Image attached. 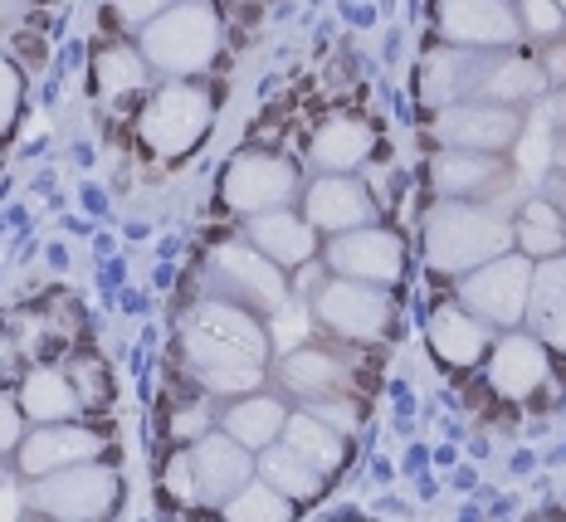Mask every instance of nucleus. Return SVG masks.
<instances>
[{
	"label": "nucleus",
	"mask_w": 566,
	"mask_h": 522,
	"mask_svg": "<svg viewBox=\"0 0 566 522\" xmlns=\"http://www.w3.org/2000/svg\"><path fill=\"white\" fill-rule=\"evenodd\" d=\"M547 200L562 210V220H566V176H552L547 181Z\"/></svg>",
	"instance_id": "79ce46f5"
},
{
	"label": "nucleus",
	"mask_w": 566,
	"mask_h": 522,
	"mask_svg": "<svg viewBox=\"0 0 566 522\" xmlns=\"http://www.w3.org/2000/svg\"><path fill=\"white\" fill-rule=\"evenodd\" d=\"M147 74H151V64L137 50H108V54H98V88L108 93V98H117V93H127V88H142Z\"/></svg>",
	"instance_id": "c85d7f7f"
},
{
	"label": "nucleus",
	"mask_w": 566,
	"mask_h": 522,
	"mask_svg": "<svg viewBox=\"0 0 566 522\" xmlns=\"http://www.w3.org/2000/svg\"><path fill=\"white\" fill-rule=\"evenodd\" d=\"M527 289H533V259L527 254H499L489 264L459 274V303L479 313L493 327H517L527 317Z\"/></svg>",
	"instance_id": "423d86ee"
},
{
	"label": "nucleus",
	"mask_w": 566,
	"mask_h": 522,
	"mask_svg": "<svg viewBox=\"0 0 566 522\" xmlns=\"http://www.w3.org/2000/svg\"><path fill=\"white\" fill-rule=\"evenodd\" d=\"M259 473H264L269 483L283 493V498H293V503H308V498L323 493V473H317L313 464H303L298 455H293L289 445H269L264 449V459H259Z\"/></svg>",
	"instance_id": "bb28decb"
},
{
	"label": "nucleus",
	"mask_w": 566,
	"mask_h": 522,
	"mask_svg": "<svg viewBox=\"0 0 566 522\" xmlns=\"http://www.w3.org/2000/svg\"><path fill=\"white\" fill-rule=\"evenodd\" d=\"M210 279L220 283V299L250 307V313H279L293 299L289 283H283V269L254 244H220L210 254Z\"/></svg>",
	"instance_id": "6e6552de"
},
{
	"label": "nucleus",
	"mask_w": 566,
	"mask_h": 522,
	"mask_svg": "<svg viewBox=\"0 0 566 522\" xmlns=\"http://www.w3.org/2000/svg\"><path fill=\"white\" fill-rule=\"evenodd\" d=\"M250 244L264 249L279 269H303L317 254V230L308 216H293L289 206H279L250 216Z\"/></svg>",
	"instance_id": "f3484780"
},
{
	"label": "nucleus",
	"mask_w": 566,
	"mask_h": 522,
	"mask_svg": "<svg viewBox=\"0 0 566 522\" xmlns=\"http://www.w3.org/2000/svg\"><path fill=\"white\" fill-rule=\"evenodd\" d=\"M113 503H117V473L98 464V459L40 473V483H30V508L64 522H98L113 513Z\"/></svg>",
	"instance_id": "39448f33"
},
{
	"label": "nucleus",
	"mask_w": 566,
	"mask_h": 522,
	"mask_svg": "<svg viewBox=\"0 0 566 522\" xmlns=\"http://www.w3.org/2000/svg\"><path fill=\"white\" fill-rule=\"evenodd\" d=\"M552 171H557V176H566V127H562V133H552Z\"/></svg>",
	"instance_id": "a19ab883"
},
{
	"label": "nucleus",
	"mask_w": 566,
	"mask_h": 522,
	"mask_svg": "<svg viewBox=\"0 0 566 522\" xmlns=\"http://www.w3.org/2000/svg\"><path fill=\"white\" fill-rule=\"evenodd\" d=\"M327 264L342 279H361V283H396L406 274V249H400V234L381 230V225H361V230L333 234L327 244Z\"/></svg>",
	"instance_id": "f8f14e48"
},
{
	"label": "nucleus",
	"mask_w": 566,
	"mask_h": 522,
	"mask_svg": "<svg viewBox=\"0 0 566 522\" xmlns=\"http://www.w3.org/2000/svg\"><path fill=\"white\" fill-rule=\"evenodd\" d=\"M489 386L499 390L503 400H527L537 396L542 382L552 376V357H547V342L537 332H513V337H499L489 347Z\"/></svg>",
	"instance_id": "4468645a"
},
{
	"label": "nucleus",
	"mask_w": 566,
	"mask_h": 522,
	"mask_svg": "<svg viewBox=\"0 0 566 522\" xmlns=\"http://www.w3.org/2000/svg\"><path fill=\"white\" fill-rule=\"evenodd\" d=\"M527 327L537 332L542 342H547V347H557V352H566V289L557 293V299H552L547 307H537V313H527L523 317Z\"/></svg>",
	"instance_id": "7c9ffc66"
},
{
	"label": "nucleus",
	"mask_w": 566,
	"mask_h": 522,
	"mask_svg": "<svg viewBox=\"0 0 566 522\" xmlns=\"http://www.w3.org/2000/svg\"><path fill=\"white\" fill-rule=\"evenodd\" d=\"M517 25L527 34H542V40H562L566 10L562 0H517Z\"/></svg>",
	"instance_id": "c756f323"
},
{
	"label": "nucleus",
	"mask_w": 566,
	"mask_h": 522,
	"mask_svg": "<svg viewBox=\"0 0 566 522\" xmlns=\"http://www.w3.org/2000/svg\"><path fill=\"white\" fill-rule=\"evenodd\" d=\"M20 93H25V83H20L15 64H10V59H0V133H10V123H15Z\"/></svg>",
	"instance_id": "473e14b6"
},
{
	"label": "nucleus",
	"mask_w": 566,
	"mask_h": 522,
	"mask_svg": "<svg viewBox=\"0 0 566 522\" xmlns=\"http://www.w3.org/2000/svg\"><path fill=\"white\" fill-rule=\"evenodd\" d=\"M69 382H74V390H78V400H84V406H98V400H103V376H98V366H93V362H74V376H69Z\"/></svg>",
	"instance_id": "c9c22d12"
},
{
	"label": "nucleus",
	"mask_w": 566,
	"mask_h": 522,
	"mask_svg": "<svg viewBox=\"0 0 566 522\" xmlns=\"http://www.w3.org/2000/svg\"><path fill=\"white\" fill-rule=\"evenodd\" d=\"M317 327H327L342 342H376L391 327V293L381 283H361V279H333L317 289L313 299Z\"/></svg>",
	"instance_id": "0eeeda50"
},
{
	"label": "nucleus",
	"mask_w": 566,
	"mask_h": 522,
	"mask_svg": "<svg viewBox=\"0 0 566 522\" xmlns=\"http://www.w3.org/2000/svg\"><path fill=\"white\" fill-rule=\"evenodd\" d=\"M283 445L293 449V455L303 459V464H313L317 473H337L342 469V459H347V445H342V430H333L327 420H317L313 410H303V415H289L283 420V435H279Z\"/></svg>",
	"instance_id": "412c9836"
},
{
	"label": "nucleus",
	"mask_w": 566,
	"mask_h": 522,
	"mask_svg": "<svg viewBox=\"0 0 566 522\" xmlns=\"http://www.w3.org/2000/svg\"><path fill=\"white\" fill-rule=\"evenodd\" d=\"M220 50V20L210 6H167L142 25V59L167 79H196Z\"/></svg>",
	"instance_id": "7ed1b4c3"
},
{
	"label": "nucleus",
	"mask_w": 566,
	"mask_h": 522,
	"mask_svg": "<svg viewBox=\"0 0 566 522\" xmlns=\"http://www.w3.org/2000/svg\"><path fill=\"white\" fill-rule=\"evenodd\" d=\"M20 440H25V410H20V396L0 390V455H6V449H20Z\"/></svg>",
	"instance_id": "2f4dec72"
},
{
	"label": "nucleus",
	"mask_w": 566,
	"mask_h": 522,
	"mask_svg": "<svg viewBox=\"0 0 566 522\" xmlns=\"http://www.w3.org/2000/svg\"><path fill=\"white\" fill-rule=\"evenodd\" d=\"M167 489H171L176 498H186V503H196V479H191V464H186V455L167 469Z\"/></svg>",
	"instance_id": "4c0bfd02"
},
{
	"label": "nucleus",
	"mask_w": 566,
	"mask_h": 522,
	"mask_svg": "<svg viewBox=\"0 0 566 522\" xmlns=\"http://www.w3.org/2000/svg\"><path fill=\"white\" fill-rule=\"evenodd\" d=\"M317 420H327L333 430H342L347 435L352 430V410H347V400H333V396H313V406H308Z\"/></svg>",
	"instance_id": "e433bc0d"
},
{
	"label": "nucleus",
	"mask_w": 566,
	"mask_h": 522,
	"mask_svg": "<svg viewBox=\"0 0 566 522\" xmlns=\"http://www.w3.org/2000/svg\"><path fill=\"white\" fill-rule=\"evenodd\" d=\"M210 127V93L196 88L191 79H176L161 93H151V103L142 108L137 133L157 157H186Z\"/></svg>",
	"instance_id": "20e7f679"
},
{
	"label": "nucleus",
	"mask_w": 566,
	"mask_h": 522,
	"mask_svg": "<svg viewBox=\"0 0 566 522\" xmlns=\"http://www.w3.org/2000/svg\"><path fill=\"white\" fill-rule=\"evenodd\" d=\"M440 34L464 50H509L517 40V10L509 0H440Z\"/></svg>",
	"instance_id": "ddd939ff"
},
{
	"label": "nucleus",
	"mask_w": 566,
	"mask_h": 522,
	"mask_svg": "<svg viewBox=\"0 0 566 522\" xmlns=\"http://www.w3.org/2000/svg\"><path fill=\"white\" fill-rule=\"evenodd\" d=\"M210 430V415H206V406H196V410H186V415H176V435H181L186 445L191 440H200V435Z\"/></svg>",
	"instance_id": "58836bf2"
},
{
	"label": "nucleus",
	"mask_w": 566,
	"mask_h": 522,
	"mask_svg": "<svg viewBox=\"0 0 566 522\" xmlns=\"http://www.w3.org/2000/svg\"><path fill=\"white\" fill-rule=\"evenodd\" d=\"M20 410H25V420H34V425H54V420H74V415L84 410V400H78L69 372L40 366V372H30L25 386H20Z\"/></svg>",
	"instance_id": "4be33fe9"
},
{
	"label": "nucleus",
	"mask_w": 566,
	"mask_h": 522,
	"mask_svg": "<svg viewBox=\"0 0 566 522\" xmlns=\"http://www.w3.org/2000/svg\"><path fill=\"white\" fill-rule=\"evenodd\" d=\"M293 191H298V171L283 157H269V152H244V157H234L226 181H220V200H226L230 210H240V216L289 206Z\"/></svg>",
	"instance_id": "9b49d317"
},
{
	"label": "nucleus",
	"mask_w": 566,
	"mask_h": 522,
	"mask_svg": "<svg viewBox=\"0 0 566 522\" xmlns=\"http://www.w3.org/2000/svg\"><path fill=\"white\" fill-rule=\"evenodd\" d=\"M371 127L357 123V117H337V123H327L323 133L313 137V161L323 166V171H352V166H361L371 157Z\"/></svg>",
	"instance_id": "b1692460"
},
{
	"label": "nucleus",
	"mask_w": 566,
	"mask_h": 522,
	"mask_svg": "<svg viewBox=\"0 0 566 522\" xmlns=\"http://www.w3.org/2000/svg\"><path fill=\"white\" fill-rule=\"evenodd\" d=\"M547 93V74H542L537 59L527 54H493L489 64V79H483V103H537Z\"/></svg>",
	"instance_id": "5701e85b"
},
{
	"label": "nucleus",
	"mask_w": 566,
	"mask_h": 522,
	"mask_svg": "<svg viewBox=\"0 0 566 522\" xmlns=\"http://www.w3.org/2000/svg\"><path fill=\"white\" fill-rule=\"evenodd\" d=\"M167 6H176V0H113V10L127 25H147V20H157Z\"/></svg>",
	"instance_id": "f704fd0d"
},
{
	"label": "nucleus",
	"mask_w": 566,
	"mask_h": 522,
	"mask_svg": "<svg viewBox=\"0 0 566 522\" xmlns=\"http://www.w3.org/2000/svg\"><path fill=\"white\" fill-rule=\"evenodd\" d=\"M303 323H308V317H303V307H293V299H289V303H283L279 313H274V337H269V342H279V347H293V342L308 332Z\"/></svg>",
	"instance_id": "72a5a7b5"
},
{
	"label": "nucleus",
	"mask_w": 566,
	"mask_h": 522,
	"mask_svg": "<svg viewBox=\"0 0 566 522\" xmlns=\"http://www.w3.org/2000/svg\"><path fill=\"white\" fill-rule=\"evenodd\" d=\"M513 244L523 249L533 264H537V259L562 254V249H566V220H562V210L552 206L547 196L527 200L523 216H517V225H513Z\"/></svg>",
	"instance_id": "393cba45"
},
{
	"label": "nucleus",
	"mask_w": 566,
	"mask_h": 522,
	"mask_svg": "<svg viewBox=\"0 0 566 522\" xmlns=\"http://www.w3.org/2000/svg\"><path fill=\"white\" fill-rule=\"evenodd\" d=\"M269 332L259 327L250 307L230 299H206L191 307V317L181 323V352L191 376L216 396H244L264 382L269 362Z\"/></svg>",
	"instance_id": "f257e3e1"
},
{
	"label": "nucleus",
	"mask_w": 566,
	"mask_h": 522,
	"mask_svg": "<svg viewBox=\"0 0 566 522\" xmlns=\"http://www.w3.org/2000/svg\"><path fill=\"white\" fill-rule=\"evenodd\" d=\"M513 249V220L479 200L444 196L424 220V254L440 274H469Z\"/></svg>",
	"instance_id": "f03ea898"
},
{
	"label": "nucleus",
	"mask_w": 566,
	"mask_h": 522,
	"mask_svg": "<svg viewBox=\"0 0 566 522\" xmlns=\"http://www.w3.org/2000/svg\"><path fill=\"white\" fill-rule=\"evenodd\" d=\"M517 133H523V113L513 103H444L440 117H434V137L454 152H509Z\"/></svg>",
	"instance_id": "1a4fd4ad"
},
{
	"label": "nucleus",
	"mask_w": 566,
	"mask_h": 522,
	"mask_svg": "<svg viewBox=\"0 0 566 522\" xmlns=\"http://www.w3.org/2000/svg\"><path fill=\"white\" fill-rule=\"evenodd\" d=\"M303 216L313 220V230H327V234H347V230H361V225L376 220V206L367 196V186L352 181V176H323V181L308 186L303 196Z\"/></svg>",
	"instance_id": "2eb2a0df"
},
{
	"label": "nucleus",
	"mask_w": 566,
	"mask_h": 522,
	"mask_svg": "<svg viewBox=\"0 0 566 522\" xmlns=\"http://www.w3.org/2000/svg\"><path fill=\"white\" fill-rule=\"evenodd\" d=\"M283 420H289V406H283V400L244 390V396H234V406L226 410V435H234V440L244 449H254V455H264V449L283 435Z\"/></svg>",
	"instance_id": "aec40b11"
},
{
	"label": "nucleus",
	"mask_w": 566,
	"mask_h": 522,
	"mask_svg": "<svg viewBox=\"0 0 566 522\" xmlns=\"http://www.w3.org/2000/svg\"><path fill=\"white\" fill-rule=\"evenodd\" d=\"M509 166H503L493 152H444L434 161V191L440 196H454V200H479L489 191H499Z\"/></svg>",
	"instance_id": "6ab92c4d"
},
{
	"label": "nucleus",
	"mask_w": 566,
	"mask_h": 522,
	"mask_svg": "<svg viewBox=\"0 0 566 522\" xmlns=\"http://www.w3.org/2000/svg\"><path fill=\"white\" fill-rule=\"evenodd\" d=\"M103 455V440L84 425H69V420H54V425H40L34 435L20 440V469L30 479L40 473H54V469H69V464H84V459H98Z\"/></svg>",
	"instance_id": "dca6fc26"
},
{
	"label": "nucleus",
	"mask_w": 566,
	"mask_h": 522,
	"mask_svg": "<svg viewBox=\"0 0 566 522\" xmlns=\"http://www.w3.org/2000/svg\"><path fill=\"white\" fill-rule=\"evenodd\" d=\"M0 483H6V464H0Z\"/></svg>",
	"instance_id": "c03bdc74"
},
{
	"label": "nucleus",
	"mask_w": 566,
	"mask_h": 522,
	"mask_svg": "<svg viewBox=\"0 0 566 522\" xmlns=\"http://www.w3.org/2000/svg\"><path fill=\"white\" fill-rule=\"evenodd\" d=\"M430 347H434V357L450 366H474L483 352L493 347V323H483L464 303L440 307V313L430 317Z\"/></svg>",
	"instance_id": "a211bd4d"
},
{
	"label": "nucleus",
	"mask_w": 566,
	"mask_h": 522,
	"mask_svg": "<svg viewBox=\"0 0 566 522\" xmlns=\"http://www.w3.org/2000/svg\"><path fill=\"white\" fill-rule=\"evenodd\" d=\"M279 376H283V386L293 390V396H333V390L342 386V362L337 357H327L323 347H293L289 357H283L279 366Z\"/></svg>",
	"instance_id": "a878e982"
},
{
	"label": "nucleus",
	"mask_w": 566,
	"mask_h": 522,
	"mask_svg": "<svg viewBox=\"0 0 566 522\" xmlns=\"http://www.w3.org/2000/svg\"><path fill=\"white\" fill-rule=\"evenodd\" d=\"M186 464H191V479H196V503L206 508H226L244 483L254 479V449H244L234 435H200L186 449Z\"/></svg>",
	"instance_id": "9d476101"
},
{
	"label": "nucleus",
	"mask_w": 566,
	"mask_h": 522,
	"mask_svg": "<svg viewBox=\"0 0 566 522\" xmlns=\"http://www.w3.org/2000/svg\"><path fill=\"white\" fill-rule=\"evenodd\" d=\"M542 74H547V83H552V79L566 83V44H562V50H552V54H547V64H542Z\"/></svg>",
	"instance_id": "ea45409f"
},
{
	"label": "nucleus",
	"mask_w": 566,
	"mask_h": 522,
	"mask_svg": "<svg viewBox=\"0 0 566 522\" xmlns=\"http://www.w3.org/2000/svg\"><path fill=\"white\" fill-rule=\"evenodd\" d=\"M220 513H226L230 522H289L293 518V498H283L269 479L264 483L250 479L226 508H220Z\"/></svg>",
	"instance_id": "cd10ccee"
},
{
	"label": "nucleus",
	"mask_w": 566,
	"mask_h": 522,
	"mask_svg": "<svg viewBox=\"0 0 566 522\" xmlns=\"http://www.w3.org/2000/svg\"><path fill=\"white\" fill-rule=\"evenodd\" d=\"M557 113H562V123H566V93H562V103H557Z\"/></svg>",
	"instance_id": "37998d69"
},
{
	"label": "nucleus",
	"mask_w": 566,
	"mask_h": 522,
	"mask_svg": "<svg viewBox=\"0 0 566 522\" xmlns=\"http://www.w3.org/2000/svg\"><path fill=\"white\" fill-rule=\"evenodd\" d=\"M562 10H566V0H562Z\"/></svg>",
	"instance_id": "a18cd8bd"
}]
</instances>
